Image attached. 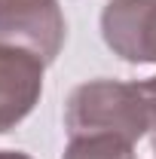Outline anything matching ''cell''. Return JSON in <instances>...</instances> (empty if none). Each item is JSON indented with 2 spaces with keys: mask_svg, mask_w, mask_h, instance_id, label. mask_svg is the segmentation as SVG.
Here are the masks:
<instances>
[{
  "mask_svg": "<svg viewBox=\"0 0 156 159\" xmlns=\"http://www.w3.org/2000/svg\"><path fill=\"white\" fill-rule=\"evenodd\" d=\"M0 159H31V156L21 150H0Z\"/></svg>",
  "mask_w": 156,
  "mask_h": 159,
  "instance_id": "obj_5",
  "label": "cell"
},
{
  "mask_svg": "<svg viewBox=\"0 0 156 159\" xmlns=\"http://www.w3.org/2000/svg\"><path fill=\"white\" fill-rule=\"evenodd\" d=\"M64 129L71 138L113 135L138 144L156 135V77L150 80H89L64 104Z\"/></svg>",
  "mask_w": 156,
  "mask_h": 159,
  "instance_id": "obj_1",
  "label": "cell"
},
{
  "mask_svg": "<svg viewBox=\"0 0 156 159\" xmlns=\"http://www.w3.org/2000/svg\"><path fill=\"white\" fill-rule=\"evenodd\" d=\"M101 37L129 64H156V0H110L101 9Z\"/></svg>",
  "mask_w": 156,
  "mask_h": 159,
  "instance_id": "obj_3",
  "label": "cell"
},
{
  "mask_svg": "<svg viewBox=\"0 0 156 159\" xmlns=\"http://www.w3.org/2000/svg\"><path fill=\"white\" fill-rule=\"evenodd\" d=\"M67 25L58 0H0V43L34 52L46 64L58 58Z\"/></svg>",
  "mask_w": 156,
  "mask_h": 159,
  "instance_id": "obj_2",
  "label": "cell"
},
{
  "mask_svg": "<svg viewBox=\"0 0 156 159\" xmlns=\"http://www.w3.org/2000/svg\"><path fill=\"white\" fill-rule=\"evenodd\" d=\"M46 61L19 46L0 43V135L12 132L40 104Z\"/></svg>",
  "mask_w": 156,
  "mask_h": 159,
  "instance_id": "obj_4",
  "label": "cell"
}]
</instances>
